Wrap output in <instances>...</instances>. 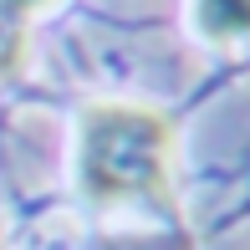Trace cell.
Returning <instances> with one entry per match:
<instances>
[{"mask_svg":"<svg viewBox=\"0 0 250 250\" xmlns=\"http://www.w3.org/2000/svg\"><path fill=\"white\" fill-rule=\"evenodd\" d=\"M189 21L209 46H250V0H189Z\"/></svg>","mask_w":250,"mask_h":250,"instance_id":"obj_2","label":"cell"},{"mask_svg":"<svg viewBox=\"0 0 250 250\" xmlns=\"http://www.w3.org/2000/svg\"><path fill=\"white\" fill-rule=\"evenodd\" d=\"M174 128L158 107L138 102H87L77 118V189L97 209L153 204L168 209Z\"/></svg>","mask_w":250,"mask_h":250,"instance_id":"obj_1","label":"cell"},{"mask_svg":"<svg viewBox=\"0 0 250 250\" xmlns=\"http://www.w3.org/2000/svg\"><path fill=\"white\" fill-rule=\"evenodd\" d=\"M5 56H10V51H0V66H5Z\"/></svg>","mask_w":250,"mask_h":250,"instance_id":"obj_5","label":"cell"},{"mask_svg":"<svg viewBox=\"0 0 250 250\" xmlns=\"http://www.w3.org/2000/svg\"><path fill=\"white\" fill-rule=\"evenodd\" d=\"M0 250H5V225H0Z\"/></svg>","mask_w":250,"mask_h":250,"instance_id":"obj_4","label":"cell"},{"mask_svg":"<svg viewBox=\"0 0 250 250\" xmlns=\"http://www.w3.org/2000/svg\"><path fill=\"white\" fill-rule=\"evenodd\" d=\"M46 5H56V0H0V21H5V26H16V21L36 16V10H46Z\"/></svg>","mask_w":250,"mask_h":250,"instance_id":"obj_3","label":"cell"}]
</instances>
